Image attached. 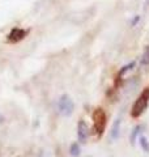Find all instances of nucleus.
<instances>
[{
    "instance_id": "nucleus-5",
    "label": "nucleus",
    "mask_w": 149,
    "mask_h": 157,
    "mask_svg": "<svg viewBox=\"0 0 149 157\" xmlns=\"http://www.w3.org/2000/svg\"><path fill=\"white\" fill-rule=\"evenodd\" d=\"M88 136H89V127L85 123V121H78L77 123V137H78V141L80 143H86L88 140Z\"/></svg>"
},
{
    "instance_id": "nucleus-1",
    "label": "nucleus",
    "mask_w": 149,
    "mask_h": 157,
    "mask_svg": "<svg viewBox=\"0 0 149 157\" xmlns=\"http://www.w3.org/2000/svg\"><path fill=\"white\" fill-rule=\"evenodd\" d=\"M93 128L96 131V134L98 137H101L103 135V132L106 130V126H107V115L103 109L98 107L93 111Z\"/></svg>"
},
{
    "instance_id": "nucleus-4",
    "label": "nucleus",
    "mask_w": 149,
    "mask_h": 157,
    "mask_svg": "<svg viewBox=\"0 0 149 157\" xmlns=\"http://www.w3.org/2000/svg\"><path fill=\"white\" fill-rule=\"evenodd\" d=\"M28 34V30H25V29H21V28H13L11 33L8 34V41L12 42V43H16V42H20L22 41V39L26 37Z\"/></svg>"
},
{
    "instance_id": "nucleus-13",
    "label": "nucleus",
    "mask_w": 149,
    "mask_h": 157,
    "mask_svg": "<svg viewBox=\"0 0 149 157\" xmlns=\"http://www.w3.org/2000/svg\"><path fill=\"white\" fill-rule=\"evenodd\" d=\"M139 20H140V17H139V16H136L135 18H133V20H132V22H131V25H136V22L139 21Z\"/></svg>"
},
{
    "instance_id": "nucleus-10",
    "label": "nucleus",
    "mask_w": 149,
    "mask_h": 157,
    "mask_svg": "<svg viewBox=\"0 0 149 157\" xmlns=\"http://www.w3.org/2000/svg\"><path fill=\"white\" fill-rule=\"evenodd\" d=\"M143 127L141 126H136L135 128H133V131L131 132V136H130V140H131V144H135V141H136V137L139 136V134H140V131H141Z\"/></svg>"
},
{
    "instance_id": "nucleus-11",
    "label": "nucleus",
    "mask_w": 149,
    "mask_h": 157,
    "mask_svg": "<svg viewBox=\"0 0 149 157\" xmlns=\"http://www.w3.org/2000/svg\"><path fill=\"white\" fill-rule=\"evenodd\" d=\"M69 152H71V156L73 157H77L80 155V145H78V143H73L71 148H69Z\"/></svg>"
},
{
    "instance_id": "nucleus-2",
    "label": "nucleus",
    "mask_w": 149,
    "mask_h": 157,
    "mask_svg": "<svg viewBox=\"0 0 149 157\" xmlns=\"http://www.w3.org/2000/svg\"><path fill=\"white\" fill-rule=\"evenodd\" d=\"M148 105H149V88H145V89L140 93V96L137 97L135 104H133L132 109H131V117L139 118L147 110Z\"/></svg>"
},
{
    "instance_id": "nucleus-14",
    "label": "nucleus",
    "mask_w": 149,
    "mask_h": 157,
    "mask_svg": "<svg viewBox=\"0 0 149 157\" xmlns=\"http://www.w3.org/2000/svg\"><path fill=\"white\" fill-rule=\"evenodd\" d=\"M3 121H4V118H3V115H2V114H0V123H2Z\"/></svg>"
},
{
    "instance_id": "nucleus-3",
    "label": "nucleus",
    "mask_w": 149,
    "mask_h": 157,
    "mask_svg": "<svg viewBox=\"0 0 149 157\" xmlns=\"http://www.w3.org/2000/svg\"><path fill=\"white\" fill-rule=\"evenodd\" d=\"M74 110V104L71 100V97L68 94H63L58 101V113L63 117H69L72 115Z\"/></svg>"
},
{
    "instance_id": "nucleus-9",
    "label": "nucleus",
    "mask_w": 149,
    "mask_h": 157,
    "mask_svg": "<svg viewBox=\"0 0 149 157\" xmlns=\"http://www.w3.org/2000/svg\"><path fill=\"white\" fill-rule=\"evenodd\" d=\"M140 63H141V66H149V46H147L145 50H144L141 59H140Z\"/></svg>"
},
{
    "instance_id": "nucleus-8",
    "label": "nucleus",
    "mask_w": 149,
    "mask_h": 157,
    "mask_svg": "<svg viewBox=\"0 0 149 157\" xmlns=\"http://www.w3.org/2000/svg\"><path fill=\"white\" fill-rule=\"evenodd\" d=\"M139 141H140V147L141 149L145 152V153H149V140L147 139V136H140V139H139Z\"/></svg>"
},
{
    "instance_id": "nucleus-6",
    "label": "nucleus",
    "mask_w": 149,
    "mask_h": 157,
    "mask_svg": "<svg viewBox=\"0 0 149 157\" xmlns=\"http://www.w3.org/2000/svg\"><path fill=\"white\" fill-rule=\"evenodd\" d=\"M120 123H122V121H120V118H117L115 121H114V123H113V127H111V130H110V137L113 140H117L119 135H120Z\"/></svg>"
},
{
    "instance_id": "nucleus-12",
    "label": "nucleus",
    "mask_w": 149,
    "mask_h": 157,
    "mask_svg": "<svg viewBox=\"0 0 149 157\" xmlns=\"http://www.w3.org/2000/svg\"><path fill=\"white\" fill-rule=\"evenodd\" d=\"M38 157H48V156L46 153V151H41L39 152V155H38Z\"/></svg>"
},
{
    "instance_id": "nucleus-7",
    "label": "nucleus",
    "mask_w": 149,
    "mask_h": 157,
    "mask_svg": "<svg viewBox=\"0 0 149 157\" xmlns=\"http://www.w3.org/2000/svg\"><path fill=\"white\" fill-rule=\"evenodd\" d=\"M133 67H135V62H131V63H128V64H126L120 71H119L118 77H117V82H115V85H117V86L119 85V81H122V77L124 76V73H127L128 71H131Z\"/></svg>"
}]
</instances>
